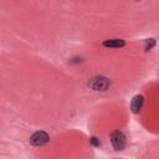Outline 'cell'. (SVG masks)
<instances>
[{
	"instance_id": "obj_1",
	"label": "cell",
	"mask_w": 159,
	"mask_h": 159,
	"mask_svg": "<svg viewBox=\"0 0 159 159\" xmlns=\"http://www.w3.org/2000/svg\"><path fill=\"white\" fill-rule=\"evenodd\" d=\"M109 84H111V81L103 76H96V77L91 78L88 82L89 88H92L94 91H106L109 87Z\"/></svg>"
},
{
	"instance_id": "obj_4",
	"label": "cell",
	"mask_w": 159,
	"mask_h": 159,
	"mask_svg": "<svg viewBox=\"0 0 159 159\" xmlns=\"http://www.w3.org/2000/svg\"><path fill=\"white\" fill-rule=\"evenodd\" d=\"M143 102H144V99H143V96L142 94H137V96L133 97V99L130 102V109H132V112L134 114H138L142 111Z\"/></svg>"
},
{
	"instance_id": "obj_2",
	"label": "cell",
	"mask_w": 159,
	"mask_h": 159,
	"mask_svg": "<svg viewBox=\"0 0 159 159\" xmlns=\"http://www.w3.org/2000/svg\"><path fill=\"white\" fill-rule=\"evenodd\" d=\"M111 143L114 150H123L125 148V135L120 130H114L111 133Z\"/></svg>"
},
{
	"instance_id": "obj_5",
	"label": "cell",
	"mask_w": 159,
	"mask_h": 159,
	"mask_svg": "<svg viewBox=\"0 0 159 159\" xmlns=\"http://www.w3.org/2000/svg\"><path fill=\"white\" fill-rule=\"evenodd\" d=\"M104 47H109V48H119L123 47L125 45V41L122 39H111V40H106L102 43Z\"/></svg>"
},
{
	"instance_id": "obj_7",
	"label": "cell",
	"mask_w": 159,
	"mask_h": 159,
	"mask_svg": "<svg viewBox=\"0 0 159 159\" xmlns=\"http://www.w3.org/2000/svg\"><path fill=\"white\" fill-rule=\"evenodd\" d=\"M89 142H91V144H92L93 147H99V145H101V140H99L98 138H96V137H92V138L89 139Z\"/></svg>"
},
{
	"instance_id": "obj_6",
	"label": "cell",
	"mask_w": 159,
	"mask_h": 159,
	"mask_svg": "<svg viewBox=\"0 0 159 159\" xmlns=\"http://www.w3.org/2000/svg\"><path fill=\"white\" fill-rule=\"evenodd\" d=\"M154 46H155V40H154V39H149V40L147 41L145 50H147V51H149V50H152Z\"/></svg>"
},
{
	"instance_id": "obj_3",
	"label": "cell",
	"mask_w": 159,
	"mask_h": 159,
	"mask_svg": "<svg viewBox=\"0 0 159 159\" xmlns=\"http://www.w3.org/2000/svg\"><path fill=\"white\" fill-rule=\"evenodd\" d=\"M48 142H50V137L43 130H39V132L34 133L31 135V138H30V143L32 145H35V147H42V145L47 144Z\"/></svg>"
}]
</instances>
